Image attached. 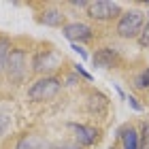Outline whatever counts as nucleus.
<instances>
[{
    "label": "nucleus",
    "mask_w": 149,
    "mask_h": 149,
    "mask_svg": "<svg viewBox=\"0 0 149 149\" xmlns=\"http://www.w3.org/2000/svg\"><path fill=\"white\" fill-rule=\"evenodd\" d=\"M136 40H139V47H141V49H149V22L143 24V28H141Z\"/></svg>",
    "instance_id": "obj_13"
},
{
    "label": "nucleus",
    "mask_w": 149,
    "mask_h": 149,
    "mask_svg": "<svg viewBox=\"0 0 149 149\" xmlns=\"http://www.w3.org/2000/svg\"><path fill=\"white\" fill-rule=\"evenodd\" d=\"M11 40L6 36H0V74L4 72L6 68V60H9V53H11Z\"/></svg>",
    "instance_id": "obj_12"
},
{
    "label": "nucleus",
    "mask_w": 149,
    "mask_h": 149,
    "mask_svg": "<svg viewBox=\"0 0 149 149\" xmlns=\"http://www.w3.org/2000/svg\"><path fill=\"white\" fill-rule=\"evenodd\" d=\"M68 128L74 132V141H77L79 147H90L98 141V130L94 126H85V124H74L70 121Z\"/></svg>",
    "instance_id": "obj_7"
},
{
    "label": "nucleus",
    "mask_w": 149,
    "mask_h": 149,
    "mask_svg": "<svg viewBox=\"0 0 149 149\" xmlns=\"http://www.w3.org/2000/svg\"><path fill=\"white\" fill-rule=\"evenodd\" d=\"M109 149H117V147H115V145H113V147H109Z\"/></svg>",
    "instance_id": "obj_21"
},
{
    "label": "nucleus",
    "mask_w": 149,
    "mask_h": 149,
    "mask_svg": "<svg viewBox=\"0 0 149 149\" xmlns=\"http://www.w3.org/2000/svg\"><path fill=\"white\" fill-rule=\"evenodd\" d=\"M60 66V53L56 49H40L32 58V70L34 72H49Z\"/></svg>",
    "instance_id": "obj_5"
},
{
    "label": "nucleus",
    "mask_w": 149,
    "mask_h": 149,
    "mask_svg": "<svg viewBox=\"0 0 149 149\" xmlns=\"http://www.w3.org/2000/svg\"><path fill=\"white\" fill-rule=\"evenodd\" d=\"M62 34L68 38V40H72V45H79V43H87V40H92L94 30L87 24L70 22V24H64L62 26Z\"/></svg>",
    "instance_id": "obj_6"
},
{
    "label": "nucleus",
    "mask_w": 149,
    "mask_h": 149,
    "mask_svg": "<svg viewBox=\"0 0 149 149\" xmlns=\"http://www.w3.org/2000/svg\"><path fill=\"white\" fill-rule=\"evenodd\" d=\"M87 17L96 19V22H109L121 15V6L119 2H109V0H94V2H87L85 6Z\"/></svg>",
    "instance_id": "obj_4"
},
{
    "label": "nucleus",
    "mask_w": 149,
    "mask_h": 149,
    "mask_svg": "<svg viewBox=\"0 0 149 149\" xmlns=\"http://www.w3.org/2000/svg\"><path fill=\"white\" fill-rule=\"evenodd\" d=\"M119 139H121V145H124V149H141L139 147V132L134 130L132 126H124L119 128Z\"/></svg>",
    "instance_id": "obj_10"
},
{
    "label": "nucleus",
    "mask_w": 149,
    "mask_h": 149,
    "mask_svg": "<svg viewBox=\"0 0 149 149\" xmlns=\"http://www.w3.org/2000/svg\"><path fill=\"white\" fill-rule=\"evenodd\" d=\"M134 85L141 87V90H149V66H147V70H143L136 79H134Z\"/></svg>",
    "instance_id": "obj_16"
},
{
    "label": "nucleus",
    "mask_w": 149,
    "mask_h": 149,
    "mask_svg": "<svg viewBox=\"0 0 149 149\" xmlns=\"http://www.w3.org/2000/svg\"><path fill=\"white\" fill-rule=\"evenodd\" d=\"M64 19L66 17H64V13L60 11V9H45L38 15V22L45 24V26H49V28H62Z\"/></svg>",
    "instance_id": "obj_9"
},
{
    "label": "nucleus",
    "mask_w": 149,
    "mask_h": 149,
    "mask_svg": "<svg viewBox=\"0 0 149 149\" xmlns=\"http://www.w3.org/2000/svg\"><path fill=\"white\" fill-rule=\"evenodd\" d=\"M53 149H81L77 143H64V145H58V147H53Z\"/></svg>",
    "instance_id": "obj_20"
},
{
    "label": "nucleus",
    "mask_w": 149,
    "mask_h": 149,
    "mask_svg": "<svg viewBox=\"0 0 149 149\" xmlns=\"http://www.w3.org/2000/svg\"><path fill=\"white\" fill-rule=\"evenodd\" d=\"M11 121H13L11 113L4 111V109H0V136H4V134H6V130H9V126H11Z\"/></svg>",
    "instance_id": "obj_14"
},
{
    "label": "nucleus",
    "mask_w": 149,
    "mask_h": 149,
    "mask_svg": "<svg viewBox=\"0 0 149 149\" xmlns=\"http://www.w3.org/2000/svg\"><path fill=\"white\" fill-rule=\"evenodd\" d=\"M143 24H145V13L139 11V9H130V11L119 15L117 34L121 38H136L141 28H143Z\"/></svg>",
    "instance_id": "obj_3"
},
{
    "label": "nucleus",
    "mask_w": 149,
    "mask_h": 149,
    "mask_svg": "<svg viewBox=\"0 0 149 149\" xmlns=\"http://www.w3.org/2000/svg\"><path fill=\"white\" fill-rule=\"evenodd\" d=\"M45 147H47V143L38 134H24L15 145V149H45Z\"/></svg>",
    "instance_id": "obj_11"
},
{
    "label": "nucleus",
    "mask_w": 149,
    "mask_h": 149,
    "mask_svg": "<svg viewBox=\"0 0 149 149\" xmlns=\"http://www.w3.org/2000/svg\"><path fill=\"white\" fill-rule=\"evenodd\" d=\"M117 62H119V56H117V51H115L113 47H100L92 56V64L96 66V68H102V70L117 66Z\"/></svg>",
    "instance_id": "obj_8"
},
{
    "label": "nucleus",
    "mask_w": 149,
    "mask_h": 149,
    "mask_svg": "<svg viewBox=\"0 0 149 149\" xmlns=\"http://www.w3.org/2000/svg\"><path fill=\"white\" fill-rule=\"evenodd\" d=\"M139 147L141 149H149V121H145L139 134Z\"/></svg>",
    "instance_id": "obj_15"
},
{
    "label": "nucleus",
    "mask_w": 149,
    "mask_h": 149,
    "mask_svg": "<svg viewBox=\"0 0 149 149\" xmlns=\"http://www.w3.org/2000/svg\"><path fill=\"white\" fill-rule=\"evenodd\" d=\"M74 72H77V74H81V77H83V79H87V81H92V74L87 72V70H85L81 64H74Z\"/></svg>",
    "instance_id": "obj_18"
},
{
    "label": "nucleus",
    "mask_w": 149,
    "mask_h": 149,
    "mask_svg": "<svg viewBox=\"0 0 149 149\" xmlns=\"http://www.w3.org/2000/svg\"><path fill=\"white\" fill-rule=\"evenodd\" d=\"M60 90H62V81L58 77H43L28 87V98L32 102H45V100L56 98Z\"/></svg>",
    "instance_id": "obj_2"
},
{
    "label": "nucleus",
    "mask_w": 149,
    "mask_h": 149,
    "mask_svg": "<svg viewBox=\"0 0 149 149\" xmlns=\"http://www.w3.org/2000/svg\"><path fill=\"white\" fill-rule=\"evenodd\" d=\"M126 100H128V104H130V109H134L136 113H141V111H143V104H141V102H139V100L134 98V96H128Z\"/></svg>",
    "instance_id": "obj_17"
},
{
    "label": "nucleus",
    "mask_w": 149,
    "mask_h": 149,
    "mask_svg": "<svg viewBox=\"0 0 149 149\" xmlns=\"http://www.w3.org/2000/svg\"><path fill=\"white\" fill-rule=\"evenodd\" d=\"M70 49H72L74 53H79V58H83V60L87 58V51H85V49H83V47H81V45H72Z\"/></svg>",
    "instance_id": "obj_19"
},
{
    "label": "nucleus",
    "mask_w": 149,
    "mask_h": 149,
    "mask_svg": "<svg viewBox=\"0 0 149 149\" xmlns=\"http://www.w3.org/2000/svg\"><path fill=\"white\" fill-rule=\"evenodd\" d=\"M4 74H6V79H9V83H13V85L24 83L26 74H28V56H26L24 49H19V47H13L11 49L9 60H6Z\"/></svg>",
    "instance_id": "obj_1"
}]
</instances>
